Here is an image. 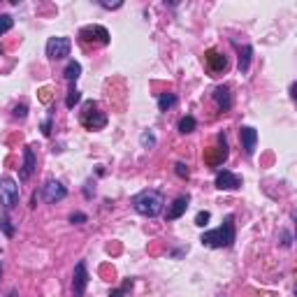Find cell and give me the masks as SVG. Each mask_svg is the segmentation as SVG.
Segmentation results:
<instances>
[{
  "label": "cell",
  "mask_w": 297,
  "mask_h": 297,
  "mask_svg": "<svg viewBox=\"0 0 297 297\" xmlns=\"http://www.w3.org/2000/svg\"><path fill=\"white\" fill-rule=\"evenodd\" d=\"M102 7H105V10H119V7L123 5V3H100Z\"/></svg>",
  "instance_id": "cell-30"
},
{
  "label": "cell",
  "mask_w": 297,
  "mask_h": 297,
  "mask_svg": "<svg viewBox=\"0 0 297 297\" xmlns=\"http://www.w3.org/2000/svg\"><path fill=\"white\" fill-rule=\"evenodd\" d=\"M79 75H81V65L77 61H70L67 63V67H65V72H63V77H65V81H70V84H75L77 79H79Z\"/></svg>",
  "instance_id": "cell-16"
},
{
  "label": "cell",
  "mask_w": 297,
  "mask_h": 297,
  "mask_svg": "<svg viewBox=\"0 0 297 297\" xmlns=\"http://www.w3.org/2000/svg\"><path fill=\"white\" fill-rule=\"evenodd\" d=\"M251 54H253V49L248 44H244L242 49H239V72L248 70V65H251Z\"/></svg>",
  "instance_id": "cell-17"
},
{
  "label": "cell",
  "mask_w": 297,
  "mask_h": 297,
  "mask_svg": "<svg viewBox=\"0 0 297 297\" xmlns=\"http://www.w3.org/2000/svg\"><path fill=\"white\" fill-rule=\"evenodd\" d=\"M174 172H176V176H179V179H188V174H191V172H188V165H186V163H176V165H174Z\"/></svg>",
  "instance_id": "cell-23"
},
{
  "label": "cell",
  "mask_w": 297,
  "mask_h": 297,
  "mask_svg": "<svg viewBox=\"0 0 297 297\" xmlns=\"http://www.w3.org/2000/svg\"><path fill=\"white\" fill-rule=\"evenodd\" d=\"M86 283H88V272H86V262H79L75 267V277H72V292L75 297H84Z\"/></svg>",
  "instance_id": "cell-11"
},
{
  "label": "cell",
  "mask_w": 297,
  "mask_h": 297,
  "mask_svg": "<svg viewBox=\"0 0 297 297\" xmlns=\"http://www.w3.org/2000/svg\"><path fill=\"white\" fill-rule=\"evenodd\" d=\"M188 195H181V197H176L174 202L170 204V209H167V221H176V218H181L184 214H186L188 209Z\"/></svg>",
  "instance_id": "cell-13"
},
{
  "label": "cell",
  "mask_w": 297,
  "mask_h": 297,
  "mask_svg": "<svg viewBox=\"0 0 297 297\" xmlns=\"http://www.w3.org/2000/svg\"><path fill=\"white\" fill-rule=\"evenodd\" d=\"M174 105H176L174 93H163V96L158 98V109H161V111H167L170 107H174Z\"/></svg>",
  "instance_id": "cell-19"
},
{
  "label": "cell",
  "mask_w": 297,
  "mask_h": 297,
  "mask_svg": "<svg viewBox=\"0 0 297 297\" xmlns=\"http://www.w3.org/2000/svg\"><path fill=\"white\" fill-rule=\"evenodd\" d=\"M128 288H132V281H130V279H128V281L123 283V288H116V290H111L109 297H126V290H128Z\"/></svg>",
  "instance_id": "cell-24"
},
{
  "label": "cell",
  "mask_w": 297,
  "mask_h": 297,
  "mask_svg": "<svg viewBox=\"0 0 297 297\" xmlns=\"http://www.w3.org/2000/svg\"><path fill=\"white\" fill-rule=\"evenodd\" d=\"M140 142L144 149H151V146H156V135H153V132H142Z\"/></svg>",
  "instance_id": "cell-22"
},
{
  "label": "cell",
  "mask_w": 297,
  "mask_h": 297,
  "mask_svg": "<svg viewBox=\"0 0 297 297\" xmlns=\"http://www.w3.org/2000/svg\"><path fill=\"white\" fill-rule=\"evenodd\" d=\"M239 142H242L244 153H246V156H253L256 144H258V130L251 126H242L239 128Z\"/></svg>",
  "instance_id": "cell-8"
},
{
  "label": "cell",
  "mask_w": 297,
  "mask_h": 297,
  "mask_svg": "<svg viewBox=\"0 0 297 297\" xmlns=\"http://www.w3.org/2000/svg\"><path fill=\"white\" fill-rule=\"evenodd\" d=\"M200 242L204 244V246H209V248H227V246H232V242H235V218L227 216L225 221H223L221 227L204 232V235L200 237Z\"/></svg>",
  "instance_id": "cell-1"
},
{
  "label": "cell",
  "mask_w": 297,
  "mask_h": 297,
  "mask_svg": "<svg viewBox=\"0 0 297 297\" xmlns=\"http://www.w3.org/2000/svg\"><path fill=\"white\" fill-rule=\"evenodd\" d=\"M26 114H28V107H26V105H16L14 107V116H16V119H24Z\"/></svg>",
  "instance_id": "cell-28"
},
{
  "label": "cell",
  "mask_w": 297,
  "mask_h": 297,
  "mask_svg": "<svg viewBox=\"0 0 297 297\" xmlns=\"http://www.w3.org/2000/svg\"><path fill=\"white\" fill-rule=\"evenodd\" d=\"M214 100H216L218 109L221 111H227L232 107V96H230V88L227 86H218L216 91H214Z\"/></svg>",
  "instance_id": "cell-15"
},
{
  "label": "cell",
  "mask_w": 297,
  "mask_h": 297,
  "mask_svg": "<svg viewBox=\"0 0 297 297\" xmlns=\"http://www.w3.org/2000/svg\"><path fill=\"white\" fill-rule=\"evenodd\" d=\"M70 49H72L70 37H49V42H47V56L51 61H61L65 56H70Z\"/></svg>",
  "instance_id": "cell-5"
},
{
  "label": "cell",
  "mask_w": 297,
  "mask_h": 297,
  "mask_svg": "<svg viewBox=\"0 0 297 297\" xmlns=\"http://www.w3.org/2000/svg\"><path fill=\"white\" fill-rule=\"evenodd\" d=\"M16 202H19V186L12 176H3L0 179V204L12 209Z\"/></svg>",
  "instance_id": "cell-4"
},
{
  "label": "cell",
  "mask_w": 297,
  "mask_h": 297,
  "mask_svg": "<svg viewBox=\"0 0 297 297\" xmlns=\"http://www.w3.org/2000/svg\"><path fill=\"white\" fill-rule=\"evenodd\" d=\"M0 54H3V47H0Z\"/></svg>",
  "instance_id": "cell-33"
},
{
  "label": "cell",
  "mask_w": 297,
  "mask_h": 297,
  "mask_svg": "<svg viewBox=\"0 0 297 297\" xmlns=\"http://www.w3.org/2000/svg\"><path fill=\"white\" fill-rule=\"evenodd\" d=\"M0 274H3V267H0Z\"/></svg>",
  "instance_id": "cell-34"
},
{
  "label": "cell",
  "mask_w": 297,
  "mask_h": 297,
  "mask_svg": "<svg viewBox=\"0 0 297 297\" xmlns=\"http://www.w3.org/2000/svg\"><path fill=\"white\" fill-rule=\"evenodd\" d=\"M163 204H165V200H163V195L158 191H144L140 195H135V200H132L135 212L142 214V216H149V218L158 216L163 212Z\"/></svg>",
  "instance_id": "cell-2"
},
{
  "label": "cell",
  "mask_w": 297,
  "mask_h": 297,
  "mask_svg": "<svg viewBox=\"0 0 297 297\" xmlns=\"http://www.w3.org/2000/svg\"><path fill=\"white\" fill-rule=\"evenodd\" d=\"M81 126L86 130H102L107 126V116L102 111H98V105L96 102H86L84 105V111H81Z\"/></svg>",
  "instance_id": "cell-3"
},
{
  "label": "cell",
  "mask_w": 297,
  "mask_h": 297,
  "mask_svg": "<svg viewBox=\"0 0 297 297\" xmlns=\"http://www.w3.org/2000/svg\"><path fill=\"white\" fill-rule=\"evenodd\" d=\"M12 26H14V19L10 14H0V35H5V33L12 31Z\"/></svg>",
  "instance_id": "cell-21"
},
{
  "label": "cell",
  "mask_w": 297,
  "mask_h": 297,
  "mask_svg": "<svg viewBox=\"0 0 297 297\" xmlns=\"http://www.w3.org/2000/svg\"><path fill=\"white\" fill-rule=\"evenodd\" d=\"M281 246H290V235L288 232H281Z\"/></svg>",
  "instance_id": "cell-31"
},
{
  "label": "cell",
  "mask_w": 297,
  "mask_h": 297,
  "mask_svg": "<svg viewBox=\"0 0 297 297\" xmlns=\"http://www.w3.org/2000/svg\"><path fill=\"white\" fill-rule=\"evenodd\" d=\"M70 223H75V225H81V223H86V214H72L70 216Z\"/></svg>",
  "instance_id": "cell-27"
},
{
  "label": "cell",
  "mask_w": 297,
  "mask_h": 297,
  "mask_svg": "<svg viewBox=\"0 0 297 297\" xmlns=\"http://www.w3.org/2000/svg\"><path fill=\"white\" fill-rule=\"evenodd\" d=\"M79 100H81V91H79V88H75V86H72L70 91H67V98H65V107H67V109H72V107H75V105H77V102H79Z\"/></svg>",
  "instance_id": "cell-20"
},
{
  "label": "cell",
  "mask_w": 297,
  "mask_h": 297,
  "mask_svg": "<svg viewBox=\"0 0 297 297\" xmlns=\"http://www.w3.org/2000/svg\"><path fill=\"white\" fill-rule=\"evenodd\" d=\"M195 119H193V116H181V119H179V123H176V128H179V132H181V135H188V132H193L195 130Z\"/></svg>",
  "instance_id": "cell-18"
},
{
  "label": "cell",
  "mask_w": 297,
  "mask_h": 297,
  "mask_svg": "<svg viewBox=\"0 0 297 297\" xmlns=\"http://www.w3.org/2000/svg\"><path fill=\"white\" fill-rule=\"evenodd\" d=\"M242 186V179L237 174H232L230 170H221L216 174V188L218 191H237Z\"/></svg>",
  "instance_id": "cell-10"
},
{
  "label": "cell",
  "mask_w": 297,
  "mask_h": 297,
  "mask_svg": "<svg viewBox=\"0 0 297 297\" xmlns=\"http://www.w3.org/2000/svg\"><path fill=\"white\" fill-rule=\"evenodd\" d=\"M65 195H67V191L61 181H47L44 188H42V197H44V202H49V204H56V202L65 200Z\"/></svg>",
  "instance_id": "cell-7"
},
{
  "label": "cell",
  "mask_w": 297,
  "mask_h": 297,
  "mask_svg": "<svg viewBox=\"0 0 297 297\" xmlns=\"http://www.w3.org/2000/svg\"><path fill=\"white\" fill-rule=\"evenodd\" d=\"M204 161L209 163L212 167H218L227 161V142H225V135H218V146L209 149L204 156Z\"/></svg>",
  "instance_id": "cell-6"
},
{
  "label": "cell",
  "mask_w": 297,
  "mask_h": 297,
  "mask_svg": "<svg viewBox=\"0 0 297 297\" xmlns=\"http://www.w3.org/2000/svg\"><path fill=\"white\" fill-rule=\"evenodd\" d=\"M207 65H209V70H212L214 75H218V72H223L227 67V58L212 49V51H207Z\"/></svg>",
  "instance_id": "cell-14"
},
{
  "label": "cell",
  "mask_w": 297,
  "mask_h": 297,
  "mask_svg": "<svg viewBox=\"0 0 297 297\" xmlns=\"http://www.w3.org/2000/svg\"><path fill=\"white\" fill-rule=\"evenodd\" d=\"M209 218H212V214H209V212H197V216H195V225L204 227L207 223H209Z\"/></svg>",
  "instance_id": "cell-25"
},
{
  "label": "cell",
  "mask_w": 297,
  "mask_h": 297,
  "mask_svg": "<svg viewBox=\"0 0 297 297\" xmlns=\"http://www.w3.org/2000/svg\"><path fill=\"white\" fill-rule=\"evenodd\" d=\"M42 135H44V137L51 135V119H47V121L42 123Z\"/></svg>",
  "instance_id": "cell-29"
},
{
  "label": "cell",
  "mask_w": 297,
  "mask_h": 297,
  "mask_svg": "<svg viewBox=\"0 0 297 297\" xmlns=\"http://www.w3.org/2000/svg\"><path fill=\"white\" fill-rule=\"evenodd\" d=\"M0 227L5 230V235H7V237H14V227H12V223H10V218H7V216L0 218Z\"/></svg>",
  "instance_id": "cell-26"
},
{
  "label": "cell",
  "mask_w": 297,
  "mask_h": 297,
  "mask_svg": "<svg viewBox=\"0 0 297 297\" xmlns=\"http://www.w3.org/2000/svg\"><path fill=\"white\" fill-rule=\"evenodd\" d=\"M35 151H33V146H26L24 149V165H21V172H19V179L26 181V179H31L33 172H35Z\"/></svg>",
  "instance_id": "cell-12"
},
{
  "label": "cell",
  "mask_w": 297,
  "mask_h": 297,
  "mask_svg": "<svg viewBox=\"0 0 297 297\" xmlns=\"http://www.w3.org/2000/svg\"><path fill=\"white\" fill-rule=\"evenodd\" d=\"M81 40L84 42H100V44H109V33H107V28H102V26H86V28H81Z\"/></svg>",
  "instance_id": "cell-9"
},
{
  "label": "cell",
  "mask_w": 297,
  "mask_h": 297,
  "mask_svg": "<svg viewBox=\"0 0 297 297\" xmlns=\"http://www.w3.org/2000/svg\"><path fill=\"white\" fill-rule=\"evenodd\" d=\"M7 297H16V290H12V292H10V295H7Z\"/></svg>",
  "instance_id": "cell-32"
}]
</instances>
